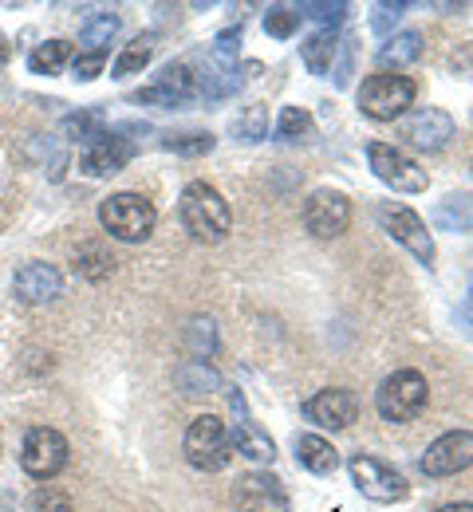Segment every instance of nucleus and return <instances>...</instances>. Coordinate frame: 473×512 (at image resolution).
<instances>
[{"label":"nucleus","mask_w":473,"mask_h":512,"mask_svg":"<svg viewBox=\"0 0 473 512\" xmlns=\"http://www.w3.org/2000/svg\"><path fill=\"white\" fill-rule=\"evenodd\" d=\"M178 217H182V229L202 241V245H217L229 237L233 229V209L229 201L221 197V190H213L209 182H190L182 197H178Z\"/></svg>","instance_id":"nucleus-1"},{"label":"nucleus","mask_w":473,"mask_h":512,"mask_svg":"<svg viewBox=\"0 0 473 512\" xmlns=\"http://www.w3.org/2000/svg\"><path fill=\"white\" fill-rule=\"evenodd\" d=\"M99 225L123 245H142L158 225V209L142 193H111L99 205Z\"/></svg>","instance_id":"nucleus-2"},{"label":"nucleus","mask_w":473,"mask_h":512,"mask_svg":"<svg viewBox=\"0 0 473 512\" xmlns=\"http://www.w3.org/2000/svg\"><path fill=\"white\" fill-rule=\"evenodd\" d=\"M426 402H430V383H426L422 371H410V367L387 375V379L379 383V390H375V410H379V418L391 422V426L414 422V418L426 410Z\"/></svg>","instance_id":"nucleus-3"},{"label":"nucleus","mask_w":473,"mask_h":512,"mask_svg":"<svg viewBox=\"0 0 473 512\" xmlns=\"http://www.w3.org/2000/svg\"><path fill=\"white\" fill-rule=\"evenodd\" d=\"M410 107H414V79H406V75L379 71V75L363 79V87H359V111L375 123H395Z\"/></svg>","instance_id":"nucleus-4"},{"label":"nucleus","mask_w":473,"mask_h":512,"mask_svg":"<svg viewBox=\"0 0 473 512\" xmlns=\"http://www.w3.org/2000/svg\"><path fill=\"white\" fill-rule=\"evenodd\" d=\"M182 449H186V461H190L194 469H202V473L225 469L229 457H233V449H229V430H225V422H221L217 414H198V418L190 422V430H186Z\"/></svg>","instance_id":"nucleus-5"},{"label":"nucleus","mask_w":473,"mask_h":512,"mask_svg":"<svg viewBox=\"0 0 473 512\" xmlns=\"http://www.w3.org/2000/svg\"><path fill=\"white\" fill-rule=\"evenodd\" d=\"M347 469H351L355 489H359L367 501H375V505H399V501H406V493H410V485H406L403 473H399L395 465L371 457V453L351 457Z\"/></svg>","instance_id":"nucleus-6"},{"label":"nucleus","mask_w":473,"mask_h":512,"mask_svg":"<svg viewBox=\"0 0 473 512\" xmlns=\"http://www.w3.org/2000/svg\"><path fill=\"white\" fill-rule=\"evenodd\" d=\"M375 217H379V229H383L391 241H399V245H403V249L414 256V260H422V264H434V256H438V245H434V237H430L426 221H422L414 209H406V205H395V201H383V205L375 209Z\"/></svg>","instance_id":"nucleus-7"},{"label":"nucleus","mask_w":473,"mask_h":512,"mask_svg":"<svg viewBox=\"0 0 473 512\" xmlns=\"http://www.w3.org/2000/svg\"><path fill=\"white\" fill-rule=\"evenodd\" d=\"M198 99V75L190 64H166L154 83L138 87L135 103L142 107H162V111H182Z\"/></svg>","instance_id":"nucleus-8"},{"label":"nucleus","mask_w":473,"mask_h":512,"mask_svg":"<svg viewBox=\"0 0 473 512\" xmlns=\"http://www.w3.org/2000/svg\"><path fill=\"white\" fill-rule=\"evenodd\" d=\"M367 162H371L375 178H379L383 186H391L395 193H422L430 186L426 170H422L410 154H403L399 146H391V142H371V146H367Z\"/></svg>","instance_id":"nucleus-9"},{"label":"nucleus","mask_w":473,"mask_h":512,"mask_svg":"<svg viewBox=\"0 0 473 512\" xmlns=\"http://www.w3.org/2000/svg\"><path fill=\"white\" fill-rule=\"evenodd\" d=\"M20 465L36 481H52L68 465V438L60 430H52V426L28 430L24 434V446H20Z\"/></svg>","instance_id":"nucleus-10"},{"label":"nucleus","mask_w":473,"mask_h":512,"mask_svg":"<svg viewBox=\"0 0 473 512\" xmlns=\"http://www.w3.org/2000/svg\"><path fill=\"white\" fill-rule=\"evenodd\" d=\"M347 225H351V201H347V193L332 190V186L308 193V201H304V229L312 237L336 241V237L347 233Z\"/></svg>","instance_id":"nucleus-11"},{"label":"nucleus","mask_w":473,"mask_h":512,"mask_svg":"<svg viewBox=\"0 0 473 512\" xmlns=\"http://www.w3.org/2000/svg\"><path fill=\"white\" fill-rule=\"evenodd\" d=\"M131 158H135V142L123 138V130H103L99 138H91V142L79 150V170H83L87 178H111V174H119Z\"/></svg>","instance_id":"nucleus-12"},{"label":"nucleus","mask_w":473,"mask_h":512,"mask_svg":"<svg viewBox=\"0 0 473 512\" xmlns=\"http://www.w3.org/2000/svg\"><path fill=\"white\" fill-rule=\"evenodd\" d=\"M473 465V434L470 430H450L442 434L434 446H426V453L418 457V469L426 477H454L462 469Z\"/></svg>","instance_id":"nucleus-13"},{"label":"nucleus","mask_w":473,"mask_h":512,"mask_svg":"<svg viewBox=\"0 0 473 512\" xmlns=\"http://www.w3.org/2000/svg\"><path fill=\"white\" fill-rule=\"evenodd\" d=\"M304 418L324 426V430H347L359 418V398L343 386H328L304 402Z\"/></svg>","instance_id":"nucleus-14"},{"label":"nucleus","mask_w":473,"mask_h":512,"mask_svg":"<svg viewBox=\"0 0 473 512\" xmlns=\"http://www.w3.org/2000/svg\"><path fill=\"white\" fill-rule=\"evenodd\" d=\"M64 292V276L48 260H32L12 276V296L20 304H52Z\"/></svg>","instance_id":"nucleus-15"},{"label":"nucleus","mask_w":473,"mask_h":512,"mask_svg":"<svg viewBox=\"0 0 473 512\" xmlns=\"http://www.w3.org/2000/svg\"><path fill=\"white\" fill-rule=\"evenodd\" d=\"M403 138L410 146L426 150V154H438V150L454 138V119H450V111H442V107H418V111H410V119H406Z\"/></svg>","instance_id":"nucleus-16"},{"label":"nucleus","mask_w":473,"mask_h":512,"mask_svg":"<svg viewBox=\"0 0 473 512\" xmlns=\"http://www.w3.org/2000/svg\"><path fill=\"white\" fill-rule=\"evenodd\" d=\"M233 410H241V418L229 426V449L241 453V457H249V461H272L276 446H272L269 434L245 414V398L241 394H233Z\"/></svg>","instance_id":"nucleus-17"},{"label":"nucleus","mask_w":473,"mask_h":512,"mask_svg":"<svg viewBox=\"0 0 473 512\" xmlns=\"http://www.w3.org/2000/svg\"><path fill=\"white\" fill-rule=\"evenodd\" d=\"M292 449H296V461L316 477H332L339 469V449L320 434H296Z\"/></svg>","instance_id":"nucleus-18"},{"label":"nucleus","mask_w":473,"mask_h":512,"mask_svg":"<svg viewBox=\"0 0 473 512\" xmlns=\"http://www.w3.org/2000/svg\"><path fill=\"white\" fill-rule=\"evenodd\" d=\"M339 48H343L339 32H332V28H320V32H312V36L300 44V60H304V67H308L312 75H328V71H332V64H336Z\"/></svg>","instance_id":"nucleus-19"},{"label":"nucleus","mask_w":473,"mask_h":512,"mask_svg":"<svg viewBox=\"0 0 473 512\" xmlns=\"http://www.w3.org/2000/svg\"><path fill=\"white\" fill-rule=\"evenodd\" d=\"M434 225L442 233H473V193H450L434 205Z\"/></svg>","instance_id":"nucleus-20"},{"label":"nucleus","mask_w":473,"mask_h":512,"mask_svg":"<svg viewBox=\"0 0 473 512\" xmlns=\"http://www.w3.org/2000/svg\"><path fill=\"white\" fill-rule=\"evenodd\" d=\"M233 501H237L241 509H249V505H269V501L276 509H284V489H280V481L269 477V473H249V477L237 485Z\"/></svg>","instance_id":"nucleus-21"},{"label":"nucleus","mask_w":473,"mask_h":512,"mask_svg":"<svg viewBox=\"0 0 473 512\" xmlns=\"http://www.w3.org/2000/svg\"><path fill=\"white\" fill-rule=\"evenodd\" d=\"M422 56V32L418 28H406V32H395V36H387V44L379 48V67L383 71H399V67L414 64Z\"/></svg>","instance_id":"nucleus-22"},{"label":"nucleus","mask_w":473,"mask_h":512,"mask_svg":"<svg viewBox=\"0 0 473 512\" xmlns=\"http://www.w3.org/2000/svg\"><path fill=\"white\" fill-rule=\"evenodd\" d=\"M174 379H178V386H182V394H190V398L221 390V375H217L209 363H202V359H190V363H182Z\"/></svg>","instance_id":"nucleus-23"},{"label":"nucleus","mask_w":473,"mask_h":512,"mask_svg":"<svg viewBox=\"0 0 473 512\" xmlns=\"http://www.w3.org/2000/svg\"><path fill=\"white\" fill-rule=\"evenodd\" d=\"M71 60V44L68 40H48V44H36L32 56H28V67L32 75H60Z\"/></svg>","instance_id":"nucleus-24"},{"label":"nucleus","mask_w":473,"mask_h":512,"mask_svg":"<svg viewBox=\"0 0 473 512\" xmlns=\"http://www.w3.org/2000/svg\"><path fill=\"white\" fill-rule=\"evenodd\" d=\"M115 32H119V16L115 12H95L79 28V40L87 44V52H107V44L115 40Z\"/></svg>","instance_id":"nucleus-25"},{"label":"nucleus","mask_w":473,"mask_h":512,"mask_svg":"<svg viewBox=\"0 0 473 512\" xmlns=\"http://www.w3.org/2000/svg\"><path fill=\"white\" fill-rule=\"evenodd\" d=\"M233 138H241V142H261V138H269V107L265 103H253V107H245L241 115H233Z\"/></svg>","instance_id":"nucleus-26"},{"label":"nucleus","mask_w":473,"mask_h":512,"mask_svg":"<svg viewBox=\"0 0 473 512\" xmlns=\"http://www.w3.org/2000/svg\"><path fill=\"white\" fill-rule=\"evenodd\" d=\"M150 60H154V36H138V40H131V44L119 52V60L111 64V75H115V79L135 75V71H142Z\"/></svg>","instance_id":"nucleus-27"},{"label":"nucleus","mask_w":473,"mask_h":512,"mask_svg":"<svg viewBox=\"0 0 473 512\" xmlns=\"http://www.w3.org/2000/svg\"><path fill=\"white\" fill-rule=\"evenodd\" d=\"M64 134H68L71 142H79V146H87L91 138H99L103 130H107V119H103V111L99 107H91V111H75L64 119Z\"/></svg>","instance_id":"nucleus-28"},{"label":"nucleus","mask_w":473,"mask_h":512,"mask_svg":"<svg viewBox=\"0 0 473 512\" xmlns=\"http://www.w3.org/2000/svg\"><path fill=\"white\" fill-rule=\"evenodd\" d=\"M186 343H190V355L205 363L217 351V323L209 320V316H194L190 327H186Z\"/></svg>","instance_id":"nucleus-29"},{"label":"nucleus","mask_w":473,"mask_h":512,"mask_svg":"<svg viewBox=\"0 0 473 512\" xmlns=\"http://www.w3.org/2000/svg\"><path fill=\"white\" fill-rule=\"evenodd\" d=\"M162 146H166V150H174V154H190V158H198V154H209V150H213V134H205V130L166 134V138H162Z\"/></svg>","instance_id":"nucleus-30"},{"label":"nucleus","mask_w":473,"mask_h":512,"mask_svg":"<svg viewBox=\"0 0 473 512\" xmlns=\"http://www.w3.org/2000/svg\"><path fill=\"white\" fill-rule=\"evenodd\" d=\"M111 264H115V260L103 253L99 245H87V249L75 253V272H83L87 280H107V276H111Z\"/></svg>","instance_id":"nucleus-31"},{"label":"nucleus","mask_w":473,"mask_h":512,"mask_svg":"<svg viewBox=\"0 0 473 512\" xmlns=\"http://www.w3.org/2000/svg\"><path fill=\"white\" fill-rule=\"evenodd\" d=\"M312 130V115L304 111V107H284L280 111V119H276V138L280 142H296V138H304Z\"/></svg>","instance_id":"nucleus-32"},{"label":"nucleus","mask_w":473,"mask_h":512,"mask_svg":"<svg viewBox=\"0 0 473 512\" xmlns=\"http://www.w3.org/2000/svg\"><path fill=\"white\" fill-rule=\"evenodd\" d=\"M296 12H300L304 20H316L320 28H332V32H336L339 24L347 20V12H351V8H347L343 0H336V4H300Z\"/></svg>","instance_id":"nucleus-33"},{"label":"nucleus","mask_w":473,"mask_h":512,"mask_svg":"<svg viewBox=\"0 0 473 512\" xmlns=\"http://www.w3.org/2000/svg\"><path fill=\"white\" fill-rule=\"evenodd\" d=\"M296 24H300V12L288 8V4H276L265 12V32L276 36V40H292L296 36Z\"/></svg>","instance_id":"nucleus-34"},{"label":"nucleus","mask_w":473,"mask_h":512,"mask_svg":"<svg viewBox=\"0 0 473 512\" xmlns=\"http://www.w3.org/2000/svg\"><path fill=\"white\" fill-rule=\"evenodd\" d=\"M103 67H107V52H79V56L71 60V79L91 83V79L103 75Z\"/></svg>","instance_id":"nucleus-35"},{"label":"nucleus","mask_w":473,"mask_h":512,"mask_svg":"<svg viewBox=\"0 0 473 512\" xmlns=\"http://www.w3.org/2000/svg\"><path fill=\"white\" fill-rule=\"evenodd\" d=\"M28 512H75L71 509V501L60 493V489H36L32 493V501H28Z\"/></svg>","instance_id":"nucleus-36"},{"label":"nucleus","mask_w":473,"mask_h":512,"mask_svg":"<svg viewBox=\"0 0 473 512\" xmlns=\"http://www.w3.org/2000/svg\"><path fill=\"white\" fill-rule=\"evenodd\" d=\"M403 12H406V4H387V0H383V4H375L371 28H375L379 36H387V32H391V28H395V24L403 20Z\"/></svg>","instance_id":"nucleus-37"},{"label":"nucleus","mask_w":473,"mask_h":512,"mask_svg":"<svg viewBox=\"0 0 473 512\" xmlns=\"http://www.w3.org/2000/svg\"><path fill=\"white\" fill-rule=\"evenodd\" d=\"M434 512H473L470 501H454V505H442V509H434Z\"/></svg>","instance_id":"nucleus-38"},{"label":"nucleus","mask_w":473,"mask_h":512,"mask_svg":"<svg viewBox=\"0 0 473 512\" xmlns=\"http://www.w3.org/2000/svg\"><path fill=\"white\" fill-rule=\"evenodd\" d=\"M462 316H466V323L473 327V292H470V300H466V308H462Z\"/></svg>","instance_id":"nucleus-39"},{"label":"nucleus","mask_w":473,"mask_h":512,"mask_svg":"<svg viewBox=\"0 0 473 512\" xmlns=\"http://www.w3.org/2000/svg\"><path fill=\"white\" fill-rule=\"evenodd\" d=\"M0 60H8V44H4V36H0Z\"/></svg>","instance_id":"nucleus-40"}]
</instances>
